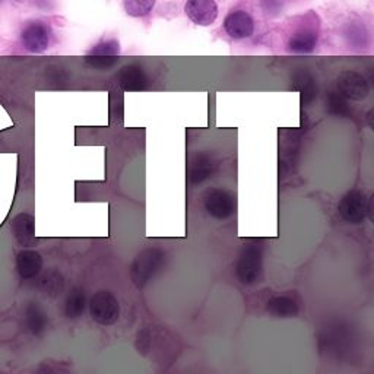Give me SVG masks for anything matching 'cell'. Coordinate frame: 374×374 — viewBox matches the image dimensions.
Listing matches in <instances>:
<instances>
[{
	"instance_id": "6da1fadb",
	"label": "cell",
	"mask_w": 374,
	"mask_h": 374,
	"mask_svg": "<svg viewBox=\"0 0 374 374\" xmlns=\"http://www.w3.org/2000/svg\"><path fill=\"white\" fill-rule=\"evenodd\" d=\"M165 255L160 248H147L132 264V279L137 288L145 287L151 278L161 268Z\"/></svg>"
},
{
	"instance_id": "7a4b0ae2",
	"label": "cell",
	"mask_w": 374,
	"mask_h": 374,
	"mask_svg": "<svg viewBox=\"0 0 374 374\" xmlns=\"http://www.w3.org/2000/svg\"><path fill=\"white\" fill-rule=\"evenodd\" d=\"M89 313L94 322L103 326H110L119 320L120 304L112 292L98 291L91 299Z\"/></svg>"
},
{
	"instance_id": "3957f363",
	"label": "cell",
	"mask_w": 374,
	"mask_h": 374,
	"mask_svg": "<svg viewBox=\"0 0 374 374\" xmlns=\"http://www.w3.org/2000/svg\"><path fill=\"white\" fill-rule=\"evenodd\" d=\"M262 275V250L256 244L244 247L237 262V276L244 285L257 283Z\"/></svg>"
},
{
	"instance_id": "277c9868",
	"label": "cell",
	"mask_w": 374,
	"mask_h": 374,
	"mask_svg": "<svg viewBox=\"0 0 374 374\" xmlns=\"http://www.w3.org/2000/svg\"><path fill=\"white\" fill-rule=\"evenodd\" d=\"M339 215L350 224H360L368 212L367 197L361 190H350L341 199L338 207Z\"/></svg>"
},
{
	"instance_id": "5b68a950",
	"label": "cell",
	"mask_w": 374,
	"mask_h": 374,
	"mask_svg": "<svg viewBox=\"0 0 374 374\" xmlns=\"http://www.w3.org/2000/svg\"><path fill=\"white\" fill-rule=\"evenodd\" d=\"M22 45L29 53H43L49 49L50 44V31L41 21L28 22L21 34Z\"/></svg>"
},
{
	"instance_id": "8992f818",
	"label": "cell",
	"mask_w": 374,
	"mask_h": 374,
	"mask_svg": "<svg viewBox=\"0 0 374 374\" xmlns=\"http://www.w3.org/2000/svg\"><path fill=\"white\" fill-rule=\"evenodd\" d=\"M184 12L193 24L209 27L218 18V5L215 0H187Z\"/></svg>"
},
{
	"instance_id": "52a82bcc",
	"label": "cell",
	"mask_w": 374,
	"mask_h": 374,
	"mask_svg": "<svg viewBox=\"0 0 374 374\" xmlns=\"http://www.w3.org/2000/svg\"><path fill=\"white\" fill-rule=\"evenodd\" d=\"M338 89L342 97L351 100H364L370 92V87L366 81V77L352 70H347L339 76Z\"/></svg>"
},
{
	"instance_id": "ba28073f",
	"label": "cell",
	"mask_w": 374,
	"mask_h": 374,
	"mask_svg": "<svg viewBox=\"0 0 374 374\" xmlns=\"http://www.w3.org/2000/svg\"><path fill=\"white\" fill-rule=\"evenodd\" d=\"M205 209L216 220H225L236 211V200L228 192L216 189L209 192L205 197Z\"/></svg>"
},
{
	"instance_id": "9c48e42d",
	"label": "cell",
	"mask_w": 374,
	"mask_h": 374,
	"mask_svg": "<svg viewBox=\"0 0 374 374\" xmlns=\"http://www.w3.org/2000/svg\"><path fill=\"white\" fill-rule=\"evenodd\" d=\"M224 28L227 34L234 40H243L253 36L255 21L253 18L244 10L231 12L224 21Z\"/></svg>"
},
{
	"instance_id": "30bf717a",
	"label": "cell",
	"mask_w": 374,
	"mask_h": 374,
	"mask_svg": "<svg viewBox=\"0 0 374 374\" xmlns=\"http://www.w3.org/2000/svg\"><path fill=\"white\" fill-rule=\"evenodd\" d=\"M43 269V259L37 252L22 250L17 255V272L22 279H33Z\"/></svg>"
},
{
	"instance_id": "8fae6325",
	"label": "cell",
	"mask_w": 374,
	"mask_h": 374,
	"mask_svg": "<svg viewBox=\"0 0 374 374\" xmlns=\"http://www.w3.org/2000/svg\"><path fill=\"white\" fill-rule=\"evenodd\" d=\"M317 44V33L315 29L301 28L297 33L292 34L288 40V49L292 53L307 54L315 50Z\"/></svg>"
},
{
	"instance_id": "7c38bea8",
	"label": "cell",
	"mask_w": 374,
	"mask_h": 374,
	"mask_svg": "<svg viewBox=\"0 0 374 374\" xmlns=\"http://www.w3.org/2000/svg\"><path fill=\"white\" fill-rule=\"evenodd\" d=\"M12 232L15 239L22 246H28L33 243L36 231H34V218L28 214H20L15 216L12 223Z\"/></svg>"
},
{
	"instance_id": "4fadbf2b",
	"label": "cell",
	"mask_w": 374,
	"mask_h": 374,
	"mask_svg": "<svg viewBox=\"0 0 374 374\" xmlns=\"http://www.w3.org/2000/svg\"><path fill=\"white\" fill-rule=\"evenodd\" d=\"M267 310L275 317H295L299 315V304L288 295H279L269 300Z\"/></svg>"
},
{
	"instance_id": "5bb4252c",
	"label": "cell",
	"mask_w": 374,
	"mask_h": 374,
	"mask_svg": "<svg viewBox=\"0 0 374 374\" xmlns=\"http://www.w3.org/2000/svg\"><path fill=\"white\" fill-rule=\"evenodd\" d=\"M85 307H87V297L84 290L73 288L68 295L65 303V315L69 319H77L84 315Z\"/></svg>"
},
{
	"instance_id": "9a60e30c",
	"label": "cell",
	"mask_w": 374,
	"mask_h": 374,
	"mask_svg": "<svg viewBox=\"0 0 374 374\" xmlns=\"http://www.w3.org/2000/svg\"><path fill=\"white\" fill-rule=\"evenodd\" d=\"M25 323H27V327L31 334L40 335L47 326V316L44 313V310L36 303L29 304L27 308Z\"/></svg>"
},
{
	"instance_id": "2e32d148",
	"label": "cell",
	"mask_w": 374,
	"mask_h": 374,
	"mask_svg": "<svg viewBox=\"0 0 374 374\" xmlns=\"http://www.w3.org/2000/svg\"><path fill=\"white\" fill-rule=\"evenodd\" d=\"M147 80L142 69H139L136 66H128L124 68L123 72L120 73V84L124 89H142L145 85Z\"/></svg>"
},
{
	"instance_id": "e0dca14e",
	"label": "cell",
	"mask_w": 374,
	"mask_h": 374,
	"mask_svg": "<svg viewBox=\"0 0 374 374\" xmlns=\"http://www.w3.org/2000/svg\"><path fill=\"white\" fill-rule=\"evenodd\" d=\"M212 161L208 155H199L190 168V179L193 183H200L208 179L212 173Z\"/></svg>"
},
{
	"instance_id": "ac0fdd59",
	"label": "cell",
	"mask_w": 374,
	"mask_h": 374,
	"mask_svg": "<svg viewBox=\"0 0 374 374\" xmlns=\"http://www.w3.org/2000/svg\"><path fill=\"white\" fill-rule=\"evenodd\" d=\"M157 0H123L124 10L133 18H140L148 15L155 6Z\"/></svg>"
},
{
	"instance_id": "d6986e66",
	"label": "cell",
	"mask_w": 374,
	"mask_h": 374,
	"mask_svg": "<svg viewBox=\"0 0 374 374\" xmlns=\"http://www.w3.org/2000/svg\"><path fill=\"white\" fill-rule=\"evenodd\" d=\"M120 54V45L116 40H104L89 50L88 57H116Z\"/></svg>"
},
{
	"instance_id": "ffe728a7",
	"label": "cell",
	"mask_w": 374,
	"mask_h": 374,
	"mask_svg": "<svg viewBox=\"0 0 374 374\" xmlns=\"http://www.w3.org/2000/svg\"><path fill=\"white\" fill-rule=\"evenodd\" d=\"M43 287L50 295H56V294H59L61 291V288H63V280H61L60 275L50 274L49 276L44 278Z\"/></svg>"
},
{
	"instance_id": "44dd1931",
	"label": "cell",
	"mask_w": 374,
	"mask_h": 374,
	"mask_svg": "<svg viewBox=\"0 0 374 374\" xmlns=\"http://www.w3.org/2000/svg\"><path fill=\"white\" fill-rule=\"evenodd\" d=\"M329 108L331 112L336 113V114H347L348 107L347 103L342 98V96H332L329 100Z\"/></svg>"
},
{
	"instance_id": "7402d4cb",
	"label": "cell",
	"mask_w": 374,
	"mask_h": 374,
	"mask_svg": "<svg viewBox=\"0 0 374 374\" xmlns=\"http://www.w3.org/2000/svg\"><path fill=\"white\" fill-rule=\"evenodd\" d=\"M88 61L96 68L103 69V68L112 66L116 61V59H113V57H88Z\"/></svg>"
}]
</instances>
